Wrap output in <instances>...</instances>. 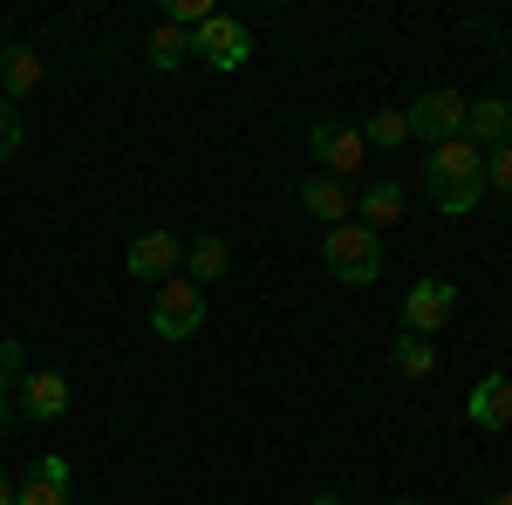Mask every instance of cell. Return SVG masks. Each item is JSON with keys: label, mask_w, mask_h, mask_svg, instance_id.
Segmentation results:
<instances>
[{"label": "cell", "mask_w": 512, "mask_h": 505, "mask_svg": "<svg viewBox=\"0 0 512 505\" xmlns=\"http://www.w3.org/2000/svg\"><path fill=\"white\" fill-rule=\"evenodd\" d=\"M41 89V55L28 48V41H14V48H0V96L21 110L28 96Z\"/></svg>", "instance_id": "obj_13"}, {"label": "cell", "mask_w": 512, "mask_h": 505, "mask_svg": "<svg viewBox=\"0 0 512 505\" xmlns=\"http://www.w3.org/2000/svg\"><path fill=\"white\" fill-rule=\"evenodd\" d=\"M123 267L137 273V280H151V287H164L171 273H185V239L178 233H137L130 239V253H123Z\"/></svg>", "instance_id": "obj_7"}, {"label": "cell", "mask_w": 512, "mask_h": 505, "mask_svg": "<svg viewBox=\"0 0 512 505\" xmlns=\"http://www.w3.org/2000/svg\"><path fill=\"white\" fill-rule=\"evenodd\" d=\"M301 205L315 212V219H328V226H349V212H355V198H349V185L342 178H301Z\"/></svg>", "instance_id": "obj_14"}, {"label": "cell", "mask_w": 512, "mask_h": 505, "mask_svg": "<svg viewBox=\"0 0 512 505\" xmlns=\"http://www.w3.org/2000/svg\"><path fill=\"white\" fill-rule=\"evenodd\" d=\"M485 505H512V492H492V499H485Z\"/></svg>", "instance_id": "obj_25"}, {"label": "cell", "mask_w": 512, "mask_h": 505, "mask_svg": "<svg viewBox=\"0 0 512 505\" xmlns=\"http://www.w3.org/2000/svg\"><path fill=\"white\" fill-rule=\"evenodd\" d=\"M390 362H396V376L424 383V376H437V342H424V335H396V342H390Z\"/></svg>", "instance_id": "obj_17"}, {"label": "cell", "mask_w": 512, "mask_h": 505, "mask_svg": "<svg viewBox=\"0 0 512 505\" xmlns=\"http://www.w3.org/2000/svg\"><path fill=\"white\" fill-rule=\"evenodd\" d=\"M14 505H69V458H55V451H41L28 478L14 485Z\"/></svg>", "instance_id": "obj_10"}, {"label": "cell", "mask_w": 512, "mask_h": 505, "mask_svg": "<svg viewBox=\"0 0 512 505\" xmlns=\"http://www.w3.org/2000/svg\"><path fill=\"white\" fill-rule=\"evenodd\" d=\"M512 137V103L506 96H478V103H465V144L472 151H499Z\"/></svg>", "instance_id": "obj_11"}, {"label": "cell", "mask_w": 512, "mask_h": 505, "mask_svg": "<svg viewBox=\"0 0 512 505\" xmlns=\"http://www.w3.org/2000/svg\"><path fill=\"white\" fill-rule=\"evenodd\" d=\"M226 267H233V253H226V239L205 233L185 246V280H198V287H212V280H226Z\"/></svg>", "instance_id": "obj_15"}, {"label": "cell", "mask_w": 512, "mask_h": 505, "mask_svg": "<svg viewBox=\"0 0 512 505\" xmlns=\"http://www.w3.org/2000/svg\"><path fill=\"white\" fill-rule=\"evenodd\" d=\"M14 410L35 417V424H55V417L69 410V376H62V369H28L21 389H14Z\"/></svg>", "instance_id": "obj_9"}, {"label": "cell", "mask_w": 512, "mask_h": 505, "mask_svg": "<svg viewBox=\"0 0 512 505\" xmlns=\"http://www.w3.org/2000/svg\"><path fill=\"white\" fill-rule=\"evenodd\" d=\"M451 308H458V287H451V280H417V287H410V294H403V335H424V342H431L437 328H444V321H451Z\"/></svg>", "instance_id": "obj_8"}, {"label": "cell", "mask_w": 512, "mask_h": 505, "mask_svg": "<svg viewBox=\"0 0 512 505\" xmlns=\"http://www.w3.org/2000/svg\"><path fill=\"white\" fill-rule=\"evenodd\" d=\"M390 505H424V499H390Z\"/></svg>", "instance_id": "obj_26"}, {"label": "cell", "mask_w": 512, "mask_h": 505, "mask_svg": "<svg viewBox=\"0 0 512 505\" xmlns=\"http://www.w3.org/2000/svg\"><path fill=\"white\" fill-rule=\"evenodd\" d=\"M465 417H472L478 430H512V376H485V383H472V396H465Z\"/></svg>", "instance_id": "obj_12"}, {"label": "cell", "mask_w": 512, "mask_h": 505, "mask_svg": "<svg viewBox=\"0 0 512 505\" xmlns=\"http://www.w3.org/2000/svg\"><path fill=\"white\" fill-rule=\"evenodd\" d=\"M21 376H28V362H21V342H14V335H0V430L21 417V410H14V389H21Z\"/></svg>", "instance_id": "obj_18"}, {"label": "cell", "mask_w": 512, "mask_h": 505, "mask_svg": "<svg viewBox=\"0 0 512 505\" xmlns=\"http://www.w3.org/2000/svg\"><path fill=\"white\" fill-rule=\"evenodd\" d=\"M151 328H158V342H192L205 328V287L185 280V273H171L158 287V301H151Z\"/></svg>", "instance_id": "obj_3"}, {"label": "cell", "mask_w": 512, "mask_h": 505, "mask_svg": "<svg viewBox=\"0 0 512 505\" xmlns=\"http://www.w3.org/2000/svg\"><path fill=\"white\" fill-rule=\"evenodd\" d=\"M0 505H14V478L7 471H0Z\"/></svg>", "instance_id": "obj_24"}, {"label": "cell", "mask_w": 512, "mask_h": 505, "mask_svg": "<svg viewBox=\"0 0 512 505\" xmlns=\"http://www.w3.org/2000/svg\"><path fill=\"white\" fill-rule=\"evenodd\" d=\"M321 260H328V273H335L342 287H369V280H383V233H369L362 219L328 226V233H321Z\"/></svg>", "instance_id": "obj_2"}, {"label": "cell", "mask_w": 512, "mask_h": 505, "mask_svg": "<svg viewBox=\"0 0 512 505\" xmlns=\"http://www.w3.org/2000/svg\"><path fill=\"white\" fill-rule=\"evenodd\" d=\"M485 192L512 198V137L499 144V151H485Z\"/></svg>", "instance_id": "obj_21"}, {"label": "cell", "mask_w": 512, "mask_h": 505, "mask_svg": "<svg viewBox=\"0 0 512 505\" xmlns=\"http://www.w3.org/2000/svg\"><path fill=\"white\" fill-rule=\"evenodd\" d=\"M151 62L171 76L178 62H192V35H185V28H171V21H158V35H151Z\"/></svg>", "instance_id": "obj_20"}, {"label": "cell", "mask_w": 512, "mask_h": 505, "mask_svg": "<svg viewBox=\"0 0 512 505\" xmlns=\"http://www.w3.org/2000/svg\"><path fill=\"white\" fill-rule=\"evenodd\" d=\"M362 144H383V151L410 144V123H403V110H369V117H362Z\"/></svg>", "instance_id": "obj_19"}, {"label": "cell", "mask_w": 512, "mask_h": 505, "mask_svg": "<svg viewBox=\"0 0 512 505\" xmlns=\"http://www.w3.org/2000/svg\"><path fill=\"white\" fill-rule=\"evenodd\" d=\"M403 123H410V137L424 144V151H437V144H451V137H465V96L458 89H424L410 110H403Z\"/></svg>", "instance_id": "obj_4"}, {"label": "cell", "mask_w": 512, "mask_h": 505, "mask_svg": "<svg viewBox=\"0 0 512 505\" xmlns=\"http://www.w3.org/2000/svg\"><path fill=\"white\" fill-rule=\"evenodd\" d=\"M355 212H362V226H369V233L396 226V219H403V185H390V178H383V185H369V192L355 198Z\"/></svg>", "instance_id": "obj_16"}, {"label": "cell", "mask_w": 512, "mask_h": 505, "mask_svg": "<svg viewBox=\"0 0 512 505\" xmlns=\"http://www.w3.org/2000/svg\"><path fill=\"white\" fill-rule=\"evenodd\" d=\"M192 55L205 62V69L233 76V69H246V62H253V35L239 28L233 14H212L205 28H192Z\"/></svg>", "instance_id": "obj_5"}, {"label": "cell", "mask_w": 512, "mask_h": 505, "mask_svg": "<svg viewBox=\"0 0 512 505\" xmlns=\"http://www.w3.org/2000/svg\"><path fill=\"white\" fill-rule=\"evenodd\" d=\"M424 192H431L437 212H451V219H465L478 198H485V151H472L465 137H451V144H437L424 157Z\"/></svg>", "instance_id": "obj_1"}, {"label": "cell", "mask_w": 512, "mask_h": 505, "mask_svg": "<svg viewBox=\"0 0 512 505\" xmlns=\"http://www.w3.org/2000/svg\"><path fill=\"white\" fill-rule=\"evenodd\" d=\"M308 151H315L321 178H355V171L369 164V144H362V130H355V123H315Z\"/></svg>", "instance_id": "obj_6"}, {"label": "cell", "mask_w": 512, "mask_h": 505, "mask_svg": "<svg viewBox=\"0 0 512 505\" xmlns=\"http://www.w3.org/2000/svg\"><path fill=\"white\" fill-rule=\"evenodd\" d=\"M308 505H349V499H342V492H315Z\"/></svg>", "instance_id": "obj_23"}, {"label": "cell", "mask_w": 512, "mask_h": 505, "mask_svg": "<svg viewBox=\"0 0 512 505\" xmlns=\"http://www.w3.org/2000/svg\"><path fill=\"white\" fill-rule=\"evenodd\" d=\"M14 151H21V110H14V103L0 96V164H7Z\"/></svg>", "instance_id": "obj_22"}]
</instances>
